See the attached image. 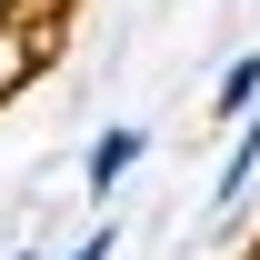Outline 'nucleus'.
<instances>
[{
	"instance_id": "1",
	"label": "nucleus",
	"mask_w": 260,
	"mask_h": 260,
	"mask_svg": "<svg viewBox=\"0 0 260 260\" xmlns=\"http://www.w3.org/2000/svg\"><path fill=\"white\" fill-rule=\"evenodd\" d=\"M140 150H150V130H140V120H110L90 150H80V190H90V200H110L130 170H140Z\"/></svg>"
},
{
	"instance_id": "2",
	"label": "nucleus",
	"mask_w": 260,
	"mask_h": 260,
	"mask_svg": "<svg viewBox=\"0 0 260 260\" xmlns=\"http://www.w3.org/2000/svg\"><path fill=\"white\" fill-rule=\"evenodd\" d=\"M260 180V110L240 120V140L220 150V170H210V210H240V190Z\"/></svg>"
},
{
	"instance_id": "3",
	"label": "nucleus",
	"mask_w": 260,
	"mask_h": 260,
	"mask_svg": "<svg viewBox=\"0 0 260 260\" xmlns=\"http://www.w3.org/2000/svg\"><path fill=\"white\" fill-rule=\"evenodd\" d=\"M250 110H260V50H240V60L210 80V120H230V130H240Z\"/></svg>"
},
{
	"instance_id": "4",
	"label": "nucleus",
	"mask_w": 260,
	"mask_h": 260,
	"mask_svg": "<svg viewBox=\"0 0 260 260\" xmlns=\"http://www.w3.org/2000/svg\"><path fill=\"white\" fill-rule=\"evenodd\" d=\"M110 250H120V230L100 220V230H80V240H70V250H60V260H110Z\"/></svg>"
},
{
	"instance_id": "5",
	"label": "nucleus",
	"mask_w": 260,
	"mask_h": 260,
	"mask_svg": "<svg viewBox=\"0 0 260 260\" xmlns=\"http://www.w3.org/2000/svg\"><path fill=\"white\" fill-rule=\"evenodd\" d=\"M20 10H30V0H0V40H10V20H20Z\"/></svg>"
},
{
	"instance_id": "6",
	"label": "nucleus",
	"mask_w": 260,
	"mask_h": 260,
	"mask_svg": "<svg viewBox=\"0 0 260 260\" xmlns=\"http://www.w3.org/2000/svg\"><path fill=\"white\" fill-rule=\"evenodd\" d=\"M10 260H40V250H10Z\"/></svg>"
}]
</instances>
